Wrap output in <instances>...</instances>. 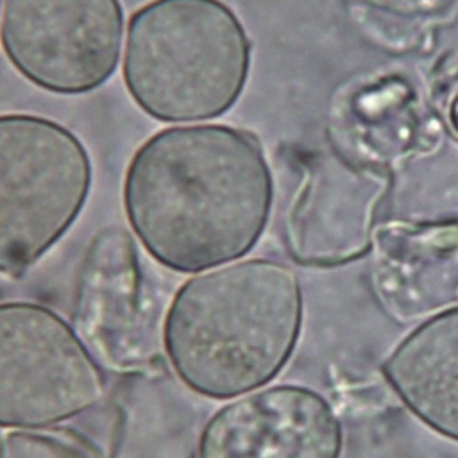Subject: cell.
<instances>
[{"label": "cell", "instance_id": "1", "mask_svg": "<svg viewBox=\"0 0 458 458\" xmlns=\"http://www.w3.org/2000/svg\"><path fill=\"white\" fill-rule=\"evenodd\" d=\"M123 206L152 258L200 272L254 247L268 220L272 177L259 141L240 127H170L134 152Z\"/></svg>", "mask_w": 458, "mask_h": 458}, {"label": "cell", "instance_id": "2", "mask_svg": "<svg viewBox=\"0 0 458 458\" xmlns=\"http://www.w3.org/2000/svg\"><path fill=\"white\" fill-rule=\"evenodd\" d=\"M301 320L297 276L277 261L245 259L179 288L165 320V349L175 374L197 394L238 397L284 367Z\"/></svg>", "mask_w": 458, "mask_h": 458}, {"label": "cell", "instance_id": "10", "mask_svg": "<svg viewBox=\"0 0 458 458\" xmlns=\"http://www.w3.org/2000/svg\"><path fill=\"white\" fill-rule=\"evenodd\" d=\"M0 458H88L75 445L34 431H9L0 440Z\"/></svg>", "mask_w": 458, "mask_h": 458}, {"label": "cell", "instance_id": "3", "mask_svg": "<svg viewBox=\"0 0 458 458\" xmlns=\"http://www.w3.org/2000/svg\"><path fill=\"white\" fill-rule=\"evenodd\" d=\"M250 66V41L220 0H152L129 20L123 81L161 122L215 118L234 106Z\"/></svg>", "mask_w": 458, "mask_h": 458}, {"label": "cell", "instance_id": "11", "mask_svg": "<svg viewBox=\"0 0 458 458\" xmlns=\"http://www.w3.org/2000/svg\"><path fill=\"white\" fill-rule=\"evenodd\" d=\"M447 118H449V123H451L453 131L458 134V95L453 98V102H451V106H449Z\"/></svg>", "mask_w": 458, "mask_h": 458}, {"label": "cell", "instance_id": "6", "mask_svg": "<svg viewBox=\"0 0 458 458\" xmlns=\"http://www.w3.org/2000/svg\"><path fill=\"white\" fill-rule=\"evenodd\" d=\"M123 34L118 0H4L2 48L41 89L77 95L116 70Z\"/></svg>", "mask_w": 458, "mask_h": 458}, {"label": "cell", "instance_id": "5", "mask_svg": "<svg viewBox=\"0 0 458 458\" xmlns=\"http://www.w3.org/2000/svg\"><path fill=\"white\" fill-rule=\"evenodd\" d=\"M102 374L77 331L32 302L0 304V426L45 428L95 406Z\"/></svg>", "mask_w": 458, "mask_h": 458}, {"label": "cell", "instance_id": "8", "mask_svg": "<svg viewBox=\"0 0 458 458\" xmlns=\"http://www.w3.org/2000/svg\"><path fill=\"white\" fill-rule=\"evenodd\" d=\"M73 320L79 336L98 358L131 369L148 356L152 344L141 301V272L131 233L102 227L79 267Z\"/></svg>", "mask_w": 458, "mask_h": 458}, {"label": "cell", "instance_id": "4", "mask_svg": "<svg viewBox=\"0 0 458 458\" xmlns=\"http://www.w3.org/2000/svg\"><path fill=\"white\" fill-rule=\"evenodd\" d=\"M89 186V154L70 129L0 114V272L38 261L75 222Z\"/></svg>", "mask_w": 458, "mask_h": 458}, {"label": "cell", "instance_id": "9", "mask_svg": "<svg viewBox=\"0 0 458 458\" xmlns=\"http://www.w3.org/2000/svg\"><path fill=\"white\" fill-rule=\"evenodd\" d=\"M383 374L419 420L458 442V306L406 335L385 360Z\"/></svg>", "mask_w": 458, "mask_h": 458}, {"label": "cell", "instance_id": "7", "mask_svg": "<svg viewBox=\"0 0 458 458\" xmlns=\"http://www.w3.org/2000/svg\"><path fill=\"white\" fill-rule=\"evenodd\" d=\"M342 426L306 386L276 385L238 395L206 424L199 458H338Z\"/></svg>", "mask_w": 458, "mask_h": 458}]
</instances>
